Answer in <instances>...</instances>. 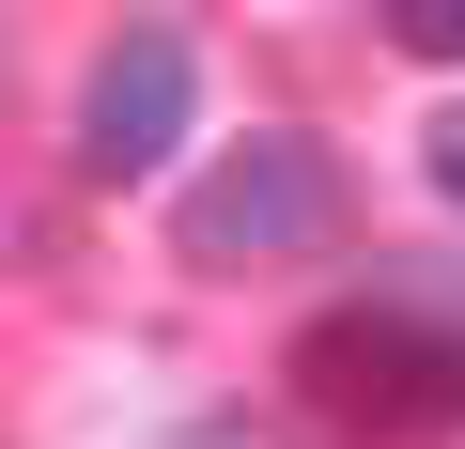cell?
Returning a JSON list of instances; mask_svg holds the SVG:
<instances>
[{"label": "cell", "mask_w": 465, "mask_h": 449, "mask_svg": "<svg viewBox=\"0 0 465 449\" xmlns=\"http://www.w3.org/2000/svg\"><path fill=\"white\" fill-rule=\"evenodd\" d=\"M388 47L403 63H465V0H388Z\"/></svg>", "instance_id": "277c9868"}, {"label": "cell", "mask_w": 465, "mask_h": 449, "mask_svg": "<svg viewBox=\"0 0 465 449\" xmlns=\"http://www.w3.org/2000/svg\"><path fill=\"white\" fill-rule=\"evenodd\" d=\"M186 124H202V47H186L171 16H124V32L78 63V171H94V186H140V171H171Z\"/></svg>", "instance_id": "3957f363"}, {"label": "cell", "mask_w": 465, "mask_h": 449, "mask_svg": "<svg viewBox=\"0 0 465 449\" xmlns=\"http://www.w3.org/2000/svg\"><path fill=\"white\" fill-rule=\"evenodd\" d=\"M280 387H295V418L341 434V449H450V434H465V295L372 279V295L311 310V326L280 341Z\"/></svg>", "instance_id": "6da1fadb"}, {"label": "cell", "mask_w": 465, "mask_h": 449, "mask_svg": "<svg viewBox=\"0 0 465 449\" xmlns=\"http://www.w3.org/2000/svg\"><path fill=\"white\" fill-rule=\"evenodd\" d=\"M419 171H434V201L465 217V109H434V124H419Z\"/></svg>", "instance_id": "5b68a950"}, {"label": "cell", "mask_w": 465, "mask_h": 449, "mask_svg": "<svg viewBox=\"0 0 465 449\" xmlns=\"http://www.w3.org/2000/svg\"><path fill=\"white\" fill-rule=\"evenodd\" d=\"M341 217H357L341 155H326L311 124H249L217 171H186V201H171V249H186L202 279H249V264H295V249H326Z\"/></svg>", "instance_id": "7a4b0ae2"}]
</instances>
